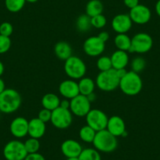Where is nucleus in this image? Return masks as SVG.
<instances>
[{
	"label": "nucleus",
	"mask_w": 160,
	"mask_h": 160,
	"mask_svg": "<svg viewBox=\"0 0 160 160\" xmlns=\"http://www.w3.org/2000/svg\"><path fill=\"white\" fill-rule=\"evenodd\" d=\"M121 91L128 96H136L143 88V82L139 74L130 71L120 78L119 86Z\"/></svg>",
	"instance_id": "obj_1"
},
{
	"label": "nucleus",
	"mask_w": 160,
	"mask_h": 160,
	"mask_svg": "<svg viewBox=\"0 0 160 160\" xmlns=\"http://www.w3.org/2000/svg\"><path fill=\"white\" fill-rule=\"evenodd\" d=\"M21 105V96L14 89H6L0 93V112L11 114L19 109Z\"/></svg>",
	"instance_id": "obj_2"
},
{
	"label": "nucleus",
	"mask_w": 160,
	"mask_h": 160,
	"mask_svg": "<svg viewBox=\"0 0 160 160\" xmlns=\"http://www.w3.org/2000/svg\"><path fill=\"white\" fill-rule=\"evenodd\" d=\"M93 144L98 152L110 153L118 147V140L105 129L97 132Z\"/></svg>",
	"instance_id": "obj_3"
},
{
	"label": "nucleus",
	"mask_w": 160,
	"mask_h": 160,
	"mask_svg": "<svg viewBox=\"0 0 160 160\" xmlns=\"http://www.w3.org/2000/svg\"><path fill=\"white\" fill-rule=\"evenodd\" d=\"M120 78L114 68L105 72H101L98 75L95 81L96 86L101 90L111 92L117 89L119 86Z\"/></svg>",
	"instance_id": "obj_4"
},
{
	"label": "nucleus",
	"mask_w": 160,
	"mask_h": 160,
	"mask_svg": "<svg viewBox=\"0 0 160 160\" xmlns=\"http://www.w3.org/2000/svg\"><path fill=\"white\" fill-rule=\"evenodd\" d=\"M64 69L71 79H80L87 72V65L81 58L72 55L64 61Z\"/></svg>",
	"instance_id": "obj_5"
},
{
	"label": "nucleus",
	"mask_w": 160,
	"mask_h": 160,
	"mask_svg": "<svg viewBox=\"0 0 160 160\" xmlns=\"http://www.w3.org/2000/svg\"><path fill=\"white\" fill-rule=\"evenodd\" d=\"M2 154L7 160H24L28 152L22 141L12 140L4 146Z\"/></svg>",
	"instance_id": "obj_6"
},
{
	"label": "nucleus",
	"mask_w": 160,
	"mask_h": 160,
	"mask_svg": "<svg viewBox=\"0 0 160 160\" xmlns=\"http://www.w3.org/2000/svg\"><path fill=\"white\" fill-rule=\"evenodd\" d=\"M153 46V39L150 35L144 32L138 33L131 38V47L129 52L145 53L150 51Z\"/></svg>",
	"instance_id": "obj_7"
},
{
	"label": "nucleus",
	"mask_w": 160,
	"mask_h": 160,
	"mask_svg": "<svg viewBox=\"0 0 160 160\" xmlns=\"http://www.w3.org/2000/svg\"><path fill=\"white\" fill-rule=\"evenodd\" d=\"M72 113L69 109H64L58 107L55 110L52 111L51 122L52 125L60 130L67 129L72 123Z\"/></svg>",
	"instance_id": "obj_8"
},
{
	"label": "nucleus",
	"mask_w": 160,
	"mask_h": 160,
	"mask_svg": "<svg viewBox=\"0 0 160 160\" xmlns=\"http://www.w3.org/2000/svg\"><path fill=\"white\" fill-rule=\"evenodd\" d=\"M69 110L78 117H86V115L91 110V102L88 100L87 96L78 94L75 98L70 100Z\"/></svg>",
	"instance_id": "obj_9"
},
{
	"label": "nucleus",
	"mask_w": 160,
	"mask_h": 160,
	"mask_svg": "<svg viewBox=\"0 0 160 160\" xmlns=\"http://www.w3.org/2000/svg\"><path fill=\"white\" fill-rule=\"evenodd\" d=\"M86 120L87 125L98 132L100 130H105L108 118L103 111L99 109H91L86 115Z\"/></svg>",
	"instance_id": "obj_10"
},
{
	"label": "nucleus",
	"mask_w": 160,
	"mask_h": 160,
	"mask_svg": "<svg viewBox=\"0 0 160 160\" xmlns=\"http://www.w3.org/2000/svg\"><path fill=\"white\" fill-rule=\"evenodd\" d=\"M105 50V42L100 39L98 36H91L85 40L83 50L88 56L98 57Z\"/></svg>",
	"instance_id": "obj_11"
},
{
	"label": "nucleus",
	"mask_w": 160,
	"mask_h": 160,
	"mask_svg": "<svg viewBox=\"0 0 160 160\" xmlns=\"http://www.w3.org/2000/svg\"><path fill=\"white\" fill-rule=\"evenodd\" d=\"M10 131L17 139H21L28 134V121L24 117H17L12 120Z\"/></svg>",
	"instance_id": "obj_12"
},
{
	"label": "nucleus",
	"mask_w": 160,
	"mask_h": 160,
	"mask_svg": "<svg viewBox=\"0 0 160 160\" xmlns=\"http://www.w3.org/2000/svg\"><path fill=\"white\" fill-rule=\"evenodd\" d=\"M130 18L132 22L137 24H145L150 21L152 13L148 7L138 4L130 12Z\"/></svg>",
	"instance_id": "obj_13"
},
{
	"label": "nucleus",
	"mask_w": 160,
	"mask_h": 160,
	"mask_svg": "<svg viewBox=\"0 0 160 160\" xmlns=\"http://www.w3.org/2000/svg\"><path fill=\"white\" fill-rule=\"evenodd\" d=\"M132 24L133 22L130 19V15L123 13L115 16L112 21V29L117 34H126L131 29Z\"/></svg>",
	"instance_id": "obj_14"
},
{
	"label": "nucleus",
	"mask_w": 160,
	"mask_h": 160,
	"mask_svg": "<svg viewBox=\"0 0 160 160\" xmlns=\"http://www.w3.org/2000/svg\"><path fill=\"white\" fill-rule=\"evenodd\" d=\"M106 130L116 138L122 137L124 133L127 132L124 120L118 115H113L108 118Z\"/></svg>",
	"instance_id": "obj_15"
},
{
	"label": "nucleus",
	"mask_w": 160,
	"mask_h": 160,
	"mask_svg": "<svg viewBox=\"0 0 160 160\" xmlns=\"http://www.w3.org/2000/svg\"><path fill=\"white\" fill-rule=\"evenodd\" d=\"M59 93L65 99L71 100L79 94L78 82L73 79L64 80L59 85Z\"/></svg>",
	"instance_id": "obj_16"
},
{
	"label": "nucleus",
	"mask_w": 160,
	"mask_h": 160,
	"mask_svg": "<svg viewBox=\"0 0 160 160\" xmlns=\"http://www.w3.org/2000/svg\"><path fill=\"white\" fill-rule=\"evenodd\" d=\"M61 152L67 158L78 157L82 151V145L79 142L72 139L64 141L61 146Z\"/></svg>",
	"instance_id": "obj_17"
},
{
	"label": "nucleus",
	"mask_w": 160,
	"mask_h": 160,
	"mask_svg": "<svg viewBox=\"0 0 160 160\" xmlns=\"http://www.w3.org/2000/svg\"><path fill=\"white\" fill-rule=\"evenodd\" d=\"M46 130V123L38 118H33L28 121V135L30 138L39 139L44 136Z\"/></svg>",
	"instance_id": "obj_18"
},
{
	"label": "nucleus",
	"mask_w": 160,
	"mask_h": 160,
	"mask_svg": "<svg viewBox=\"0 0 160 160\" xmlns=\"http://www.w3.org/2000/svg\"><path fill=\"white\" fill-rule=\"evenodd\" d=\"M112 61V68L118 69L125 68L129 64V55L127 51L117 50L110 57Z\"/></svg>",
	"instance_id": "obj_19"
},
{
	"label": "nucleus",
	"mask_w": 160,
	"mask_h": 160,
	"mask_svg": "<svg viewBox=\"0 0 160 160\" xmlns=\"http://www.w3.org/2000/svg\"><path fill=\"white\" fill-rule=\"evenodd\" d=\"M54 53L60 60L65 61L72 56V48L68 42L65 41H60L55 45Z\"/></svg>",
	"instance_id": "obj_20"
},
{
	"label": "nucleus",
	"mask_w": 160,
	"mask_h": 160,
	"mask_svg": "<svg viewBox=\"0 0 160 160\" xmlns=\"http://www.w3.org/2000/svg\"><path fill=\"white\" fill-rule=\"evenodd\" d=\"M78 85L79 93L84 96H88L90 93H93L96 87L94 81L89 77H82V78H80Z\"/></svg>",
	"instance_id": "obj_21"
},
{
	"label": "nucleus",
	"mask_w": 160,
	"mask_h": 160,
	"mask_svg": "<svg viewBox=\"0 0 160 160\" xmlns=\"http://www.w3.org/2000/svg\"><path fill=\"white\" fill-rule=\"evenodd\" d=\"M61 99L57 94L53 93H48L44 95L42 98V105L43 108L53 111L60 107Z\"/></svg>",
	"instance_id": "obj_22"
},
{
	"label": "nucleus",
	"mask_w": 160,
	"mask_h": 160,
	"mask_svg": "<svg viewBox=\"0 0 160 160\" xmlns=\"http://www.w3.org/2000/svg\"><path fill=\"white\" fill-rule=\"evenodd\" d=\"M114 43L118 50L127 52L131 47V38L127 34H118L114 38Z\"/></svg>",
	"instance_id": "obj_23"
},
{
	"label": "nucleus",
	"mask_w": 160,
	"mask_h": 160,
	"mask_svg": "<svg viewBox=\"0 0 160 160\" xmlns=\"http://www.w3.org/2000/svg\"><path fill=\"white\" fill-rule=\"evenodd\" d=\"M104 10V6L100 0H90L86 6V14L90 18L101 14Z\"/></svg>",
	"instance_id": "obj_24"
},
{
	"label": "nucleus",
	"mask_w": 160,
	"mask_h": 160,
	"mask_svg": "<svg viewBox=\"0 0 160 160\" xmlns=\"http://www.w3.org/2000/svg\"><path fill=\"white\" fill-rule=\"evenodd\" d=\"M92 27L91 18L87 14L80 15L76 21V28L80 32H88Z\"/></svg>",
	"instance_id": "obj_25"
},
{
	"label": "nucleus",
	"mask_w": 160,
	"mask_h": 160,
	"mask_svg": "<svg viewBox=\"0 0 160 160\" xmlns=\"http://www.w3.org/2000/svg\"><path fill=\"white\" fill-rule=\"evenodd\" d=\"M97 131H95L90 126L86 125L82 127L79 130L80 139L86 143H93L96 136Z\"/></svg>",
	"instance_id": "obj_26"
},
{
	"label": "nucleus",
	"mask_w": 160,
	"mask_h": 160,
	"mask_svg": "<svg viewBox=\"0 0 160 160\" xmlns=\"http://www.w3.org/2000/svg\"><path fill=\"white\" fill-rule=\"evenodd\" d=\"M79 160H101V155L99 152L95 148H88L82 149V152L78 156Z\"/></svg>",
	"instance_id": "obj_27"
},
{
	"label": "nucleus",
	"mask_w": 160,
	"mask_h": 160,
	"mask_svg": "<svg viewBox=\"0 0 160 160\" xmlns=\"http://www.w3.org/2000/svg\"><path fill=\"white\" fill-rule=\"evenodd\" d=\"M25 2V0H5V6L8 11L18 13L24 8Z\"/></svg>",
	"instance_id": "obj_28"
},
{
	"label": "nucleus",
	"mask_w": 160,
	"mask_h": 160,
	"mask_svg": "<svg viewBox=\"0 0 160 160\" xmlns=\"http://www.w3.org/2000/svg\"><path fill=\"white\" fill-rule=\"evenodd\" d=\"M24 144L28 154L36 153V152H38L40 148L39 141H38V139H36V138H28V140H26V141Z\"/></svg>",
	"instance_id": "obj_29"
},
{
	"label": "nucleus",
	"mask_w": 160,
	"mask_h": 160,
	"mask_svg": "<svg viewBox=\"0 0 160 160\" xmlns=\"http://www.w3.org/2000/svg\"><path fill=\"white\" fill-rule=\"evenodd\" d=\"M97 68L101 72H105L112 68V64L111 58L107 56H102L99 58L97 61Z\"/></svg>",
	"instance_id": "obj_30"
},
{
	"label": "nucleus",
	"mask_w": 160,
	"mask_h": 160,
	"mask_svg": "<svg viewBox=\"0 0 160 160\" xmlns=\"http://www.w3.org/2000/svg\"><path fill=\"white\" fill-rule=\"evenodd\" d=\"M146 66V61L141 57H137L132 61L131 62V68L133 72L136 73L142 72Z\"/></svg>",
	"instance_id": "obj_31"
},
{
	"label": "nucleus",
	"mask_w": 160,
	"mask_h": 160,
	"mask_svg": "<svg viewBox=\"0 0 160 160\" xmlns=\"http://www.w3.org/2000/svg\"><path fill=\"white\" fill-rule=\"evenodd\" d=\"M106 24H107V19L102 13L91 18V25L95 28H103Z\"/></svg>",
	"instance_id": "obj_32"
},
{
	"label": "nucleus",
	"mask_w": 160,
	"mask_h": 160,
	"mask_svg": "<svg viewBox=\"0 0 160 160\" xmlns=\"http://www.w3.org/2000/svg\"><path fill=\"white\" fill-rule=\"evenodd\" d=\"M11 47V39L10 37L0 35V54L5 53Z\"/></svg>",
	"instance_id": "obj_33"
},
{
	"label": "nucleus",
	"mask_w": 160,
	"mask_h": 160,
	"mask_svg": "<svg viewBox=\"0 0 160 160\" xmlns=\"http://www.w3.org/2000/svg\"><path fill=\"white\" fill-rule=\"evenodd\" d=\"M13 27L10 22H3L0 24V35L10 37L13 34Z\"/></svg>",
	"instance_id": "obj_34"
},
{
	"label": "nucleus",
	"mask_w": 160,
	"mask_h": 160,
	"mask_svg": "<svg viewBox=\"0 0 160 160\" xmlns=\"http://www.w3.org/2000/svg\"><path fill=\"white\" fill-rule=\"evenodd\" d=\"M51 111L48 110V109L42 108V110H40V112H38V118H39L41 121H42V122L46 123V122H50V119H51Z\"/></svg>",
	"instance_id": "obj_35"
},
{
	"label": "nucleus",
	"mask_w": 160,
	"mask_h": 160,
	"mask_svg": "<svg viewBox=\"0 0 160 160\" xmlns=\"http://www.w3.org/2000/svg\"><path fill=\"white\" fill-rule=\"evenodd\" d=\"M24 160H46L45 158L42 155H41L38 152L36 153H31L28 154Z\"/></svg>",
	"instance_id": "obj_36"
},
{
	"label": "nucleus",
	"mask_w": 160,
	"mask_h": 160,
	"mask_svg": "<svg viewBox=\"0 0 160 160\" xmlns=\"http://www.w3.org/2000/svg\"><path fill=\"white\" fill-rule=\"evenodd\" d=\"M123 2L129 9H133L139 4V0H123Z\"/></svg>",
	"instance_id": "obj_37"
},
{
	"label": "nucleus",
	"mask_w": 160,
	"mask_h": 160,
	"mask_svg": "<svg viewBox=\"0 0 160 160\" xmlns=\"http://www.w3.org/2000/svg\"><path fill=\"white\" fill-rule=\"evenodd\" d=\"M98 38L102 40L104 42H106L109 39V34L107 32H101L98 34Z\"/></svg>",
	"instance_id": "obj_38"
},
{
	"label": "nucleus",
	"mask_w": 160,
	"mask_h": 160,
	"mask_svg": "<svg viewBox=\"0 0 160 160\" xmlns=\"http://www.w3.org/2000/svg\"><path fill=\"white\" fill-rule=\"evenodd\" d=\"M60 107L64 109H69V108H70V101L68 99H65V98L64 100H61V103H60Z\"/></svg>",
	"instance_id": "obj_39"
},
{
	"label": "nucleus",
	"mask_w": 160,
	"mask_h": 160,
	"mask_svg": "<svg viewBox=\"0 0 160 160\" xmlns=\"http://www.w3.org/2000/svg\"><path fill=\"white\" fill-rule=\"evenodd\" d=\"M127 71L126 70V68H122V69H118L116 70V73L118 75V76L119 77V78H122L124 75L127 74Z\"/></svg>",
	"instance_id": "obj_40"
},
{
	"label": "nucleus",
	"mask_w": 160,
	"mask_h": 160,
	"mask_svg": "<svg viewBox=\"0 0 160 160\" xmlns=\"http://www.w3.org/2000/svg\"><path fill=\"white\" fill-rule=\"evenodd\" d=\"M6 90V84L1 77H0V93H2Z\"/></svg>",
	"instance_id": "obj_41"
},
{
	"label": "nucleus",
	"mask_w": 160,
	"mask_h": 160,
	"mask_svg": "<svg viewBox=\"0 0 160 160\" xmlns=\"http://www.w3.org/2000/svg\"><path fill=\"white\" fill-rule=\"evenodd\" d=\"M87 98H88V100L89 101H90V102H92V101H94L95 100H96V94H95L94 93V92H93V93H90V94H89L88 96H87Z\"/></svg>",
	"instance_id": "obj_42"
},
{
	"label": "nucleus",
	"mask_w": 160,
	"mask_h": 160,
	"mask_svg": "<svg viewBox=\"0 0 160 160\" xmlns=\"http://www.w3.org/2000/svg\"><path fill=\"white\" fill-rule=\"evenodd\" d=\"M155 11H156L158 16L160 17V0H158L155 4Z\"/></svg>",
	"instance_id": "obj_43"
},
{
	"label": "nucleus",
	"mask_w": 160,
	"mask_h": 160,
	"mask_svg": "<svg viewBox=\"0 0 160 160\" xmlns=\"http://www.w3.org/2000/svg\"><path fill=\"white\" fill-rule=\"evenodd\" d=\"M4 70H5V68H4L3 64H2V61H0V77L2 76V74H3Z\"/></svg>",
	"instance_id": "obj_44"
},
{
	"label": "nucleus",
	"mask_w": 160,
	"mask_h": 160,
	"mask_svg": "<svg viewBox=\"0 0 160 160\" xmlns=\"http://www.w3.org/2000/svg\"><path fill=\"white\" fill-rule=\"evenodd\" d=\"M26 2H29V3H35V2H38V0H25Z\"/></svg>",
	"instance_id": "obj_45"
},
{
	"label": "nucleus",
	"mask_w": 160,
	"mask_h": 160,
	"mask_svg": "<svg viewBox=\"0 0 160 160\" xmlns=\"http://www.w3.org/2000/svg\"><path fill=\"white\" fill-rule=\"evenodd\" d=\"M66 160H79L78 157H71V158H67Z\"/></svg>",
	"instance_id": "obj_46"
},
{
	"label": "nucleus",
	"mask_w": 160,
	"mask_h": 160,
	"mask_svg": "<svg viewBox=\"0 0 160 160\" xmlns=\"http://www.w3.org/2000/svg\"><path fill=\"white\" fill-rule=\"evenodd\" d=\"M0 113H1V112H0Z\"/></svg>",
	"instance_id": "obj_47"
}]
</instances>
